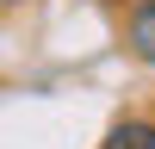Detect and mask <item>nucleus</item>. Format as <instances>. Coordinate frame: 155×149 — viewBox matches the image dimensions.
Listing matches in <instances>:
<instances>
[{
  "label": "nucleus",
  "mask_w": 155,
  "mask_h": 149,
  "mask_svg": "<svg viewBox=\"0 0 155 149\" xmlns=\"http://www.w3.org/2000/svg\"><path fill=\"white\" fill-rule=\"evenodd\" d=\"M130 50L143 62H155V0H137L130 6Z\"/></svg>",
  "instance_id": "nucleus-2"
},
{
  "label": "nucleus",
  "mask_w": 155,
  "mask_h": 149,
  "mask_svg": "<svg viewBox=\"0 0 155 149\" xmlns=\"http://www.w3.org/2000/svg\"><path fill=\"white\" fill-rule=\"evenodd\" d=\"M99 149H155V118H124V124H112Z\"/></svg>",
  "instance_id": "nucleus-1"
}]
</instances>
